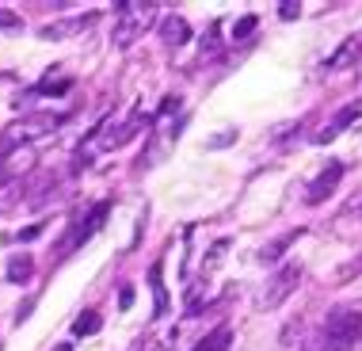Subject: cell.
Instances as JSON below:
<instances>
[{
	"instance_id": "obj_1",
	"label": "cell",
	"mask_w": 362,
	"mask_h": 351,
	"mask_svg": "<svg viewBox=\"0 0 362 351\" xmlns=\"http://www.w3.org/2000/svg\"><path fill=\"white\" fill-rule=\"evenodd\" d=\"M358 340H362V309L339 306L328 313L325 328L309 340L305 351H351L358 347Z\"/></svg>"
},
{
	"instance_id": "obj_2",
	"label": "cell",
	"mask_w": 362,
	"mask_h": 351,
	"mask_svg": "<svg viewBox=\"0 0 362 351\" xmlns=\"http://www.w3.org/2000/svg\"><path fill=\"white\" fill-rule=\"evenodd\" d=\"M62 122H65V119H57V115H35V119L8 122L4 130H0V157L16 153L19 145H27V142H35V138H46V134H54Z\"/></svg>"
},
{
	"instance_id": "obj_3",
	"label": "cell",
	"mask_w": 362,
	"mask_h": 351,
	"mask_svg": "<svg viewBox=\"0 0 362 351\" xmlns=\"http://www.w3.org/2000/svg\"><path fill=\"white\" fill-rule=\"evenodd\" d=\"M153 19V4H119L115 8V31H111V42L126 50V46L138 38Z\"/></svg>"
},
{
	"instance_id": "obj_4",
	"label": "cell",
	"mask_w": 362,
	"mask_h": 351,
	"mask_svg": "<svg viewBox=\"0 0 362 351\" xmlns=\"http://www.w3.org/2000/svg\"><path fill=\"white\" fill-rule=\"evenodd\" d=\"M298 282H301V263H298V260L282 263L275 275L267 279V287H263V294H259V309H279L282 301H286V298L293 294V290H298Z\"/></svg>"
},
{
	"instance_id": "obj_5",
	"label": "cell",
	"mask_w": 362,
	"mask_h": 351,
	"mask_svg": "<svg viewBox=\"0 0 362 351\" xmlns=\"http://www.w3.org/2000/svg\"><path fill=\"white\" fill-rule=\"evenodd\" d=\"M339 180H344V164H339V161H328L325 168H320V176H317V180H313L309 188H305V202H309V207H317V202H325L328 195L339 188Z\"/></svg>"
},
{
	"instance_id": "obj_6",
	"label": "cell",
	"mask_w": 362,
	"mask_h": 351,
	"mask_svg": "<svg viewBox=\"0 0 362 351\" xmlns=\"http://www.w3.org/2000/svg\"><path fill=\"white\" fill-rule=\"evenodd\" d=\"M358 115H362V103H351V107H344V111H339V115H336V119H332L328 126H320V130H317V145H328V142H336L339 134H344L347 126L358 119Z\"/></svg>"
},
{
	"instance_id": "obj_7",
	"label": "cell",
	"mask_w": 362,
	"mask_h": 351,
	"mask_svg": "<svg viewBox=\"0 0 362 351\" xmlns=\"http://www.w3.org/2000/svg\"><path fill=\"white\" fill-rule=\"evenodd\" d=\"M95 12H88V16H76V19H57V23H46L42 31V38H69V35H76V31H84V27H92L95 23Z\"/></svg>"
},
{
	"instance_id": "obj_8",
	"label": "cell",
	"mask_w": 362,
	"mask_h": 351,
	"mask_svg": "<svg viewBox=\"0 0 362 351\" xmlns=\"http://www.w3.org/2000/svg\"><path fill=\"white\" fill-rule=\"evenodd\" d=\"M160 38H164V46L180 50V46L191 42V23H187L183 16H168V19L160 23Z\"/></svg>"
},
{
	"instance_id": "obj_9",
	"label": "cell",
	"mask_w": 362,
	"mask_h": 351,
	"mask_svg": "<svg viewBox=\"0 0 362 351\" xmlns=\"http://www.w3.org/2000/svg\"><path fill=\"white\" fill-rule=\"evenodd\" d=\"M358 54H362V38H358V35H351V38H347V42H344V46H339V50H336V54H332V57H328V69H332V73H339V69H347V65H351V62H355V57H358Z\"/></svg>"
},
{
	"instance_id": "obj_10",
	"label": "cell",
	"mask_w": 362,
	"mask_h": 351,
	"mask_svg": "<svg viewBox=\"0 0 362 351\" xmlns=\"http://www.w3.org/2000/svg\"><path fill=\"white\" fill-rule=\"evenodd\" d=\"M229 344H233V328L229 325H218L194 351H229Z\"/></svg>"
},
{
	"instance_id": "obj_11",
	"label": "cell",
	"mask_w": 362,
	"mask_h": 351,
	"mask_svg": "<svg viewBox=\"0 0 362 351\" xmlns=\"http://www.w3.org/2000/svg\"><path fill=\"white\" fill-rule=\"evenodd\" d=\"M358 275H362V252H355V256H351L347 263H339L336 275H332V282H336V287H347V282L358 279Z\"/></svg>"
},
{
	"instance_id": "obj_12",
	"label": "cell",
	"mask_w": 362,
	"mask_h": 351,
	"mask_svg": "<svg viewBox=\"0 0 362 351\" xmlns=\"http://www.w3.org/2000/svg\"><path fill=\"white\" fill-rule=\"evenodd\" d=\"M31 271H35V260L27 256V252L8 260V279H12V282H27V279H31Z\"/></svg>"
},
{
	"instance_id": "obj_13",
	"label": "cell",
	"mask_w": 362,
	"mask_h": 351,
	"mask_svg": "<svg viewBox=\"0 0 362 351\" xmlns=\"http://www.w3.org/2000/svg\"><path fill=\"white\" fill-rule=\"evenodd\" d=\"M100 325H103V317L95 313V309H88V313H81L73 321V336H95V333H100Z\"/></svg>"
},
{
	"instance_id": "obj_14",
	"label": "cell",
	"mask_w": 362,
	"mask_h": 351,
	"mask_svg": "<svg viewBox=\"0 0 362 351\" xmlns=\"http://www.w3.org/2000/svg\"><path fill=\"white\" fill-rule=\"evenodd\" d=\"M298 237H301V229H293V233H286V237H279L275 245H267V248H263V256H259V260H263V263L279 260L282 252H286V248H290V245H293V241H298Z\"/></svg>"
},
{
	"instance_id": "obj_15",
	"label": "cell",
	"mask_w": 362,
	"mask_h": 351,
	"mask_svg": "<svg viewBox=\"0 0 362 351\" xmlns=\"http://www.w3.org/2000/svg\"><path fill=\"white\" fill-rule=\"evenodd\" d=\"M153 290H156V313H164V309H168V294H164V287H160V267H153Z\"/></svg>"
},
{
	"instance_id": "obj_16",
	"label": "cell",
	"mask_w": 362,
	"mask_h": 351,
	"mask_svg": "<svg viewBox=\"0 0 362 351\" xmlns=\"http://www.w3.org/2000/svg\"><path fill=\"white\" fill-rule=\"evenodd\" d=\"M256 23H259V19H256V16H244V19H240V23H237V27H233V38H248L252 31H256Z\"/></svg>"
},
{
	"instance_id": "obj_17",
	"label": "cell",
	"mask_w": 362,
	"mask_h": 351,
	"mask_svg": "<svg viewBox=\"0 0 362 351\" xmlns=\"http://www.w3.org/2000/svg\"><path fill=\"white\" fill-rule=\"evenodd\" d=\"M0 27H8V31H19V27H23V19H19L16 12H4V8H0Z\"/></svg>"
},
{
	"instance_id": "obj_18",
	"label": "cell",
	"mask_w": 362,
	"mask_h": 351,
	"mask_svg": "<svg viewBox=\"0 0 362 351\" xmlns=\"http://www.w3.org/2000/svg\"><path fill=\"white\" fill-rule=\"evenodd\" d=\"M279 16H282V19H298V16H301V4H293V0H286V4L279 8Z\"/></svg>"
},
{
	"instance_id": "obj_19",
	"label": "cell",
	"mask_w": 362,
	"mask_h": 351,
	"mask_svg": "<svg viewBox=\"0 0 362 351\" xmlns=\"http://www.w3.org/2000/svg\"><path fill=\"white\" fill-rule=\"evenodd\" d=\"M119 301H122L119 309H130V301H134V287H122V298H119Z\"/></svg>"
},
{
	"instance_id": "obj_20",
	"label": "cell",
	"mask_w": 362,
	"mask_h": 351,
	"mask_svg": "<svg viewBox=\"0 0 362 351\" xmlns=\"http://www.w3.org/2000/svg\"><path fill=\"white\" fill-rule=\"evenodd\" d=\"M54 351H73V347H69V344H57V347H54Z\"/></svg>"
}]
</instances>
